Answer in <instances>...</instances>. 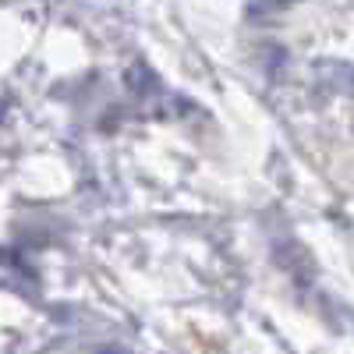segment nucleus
<instances>
[{"label": "nucleus", "mask_w": 354, "mask_h": 354, "mask_svg": "<svg viewBox=\"0 0 354 354\" xmlns=\"http://www.w3.org/2000/svg\"><path fill=\"white\" fill-rule=\"evenodd\" d=\"M315 75L326 82L330 88H337V93L354 96V64H344V61H319Z\"/></svg>", "instance_id": "nucleus-1"}, {"label": "nucleus", "mask_w": 354, "mask_h": 354, "mask_svg": "<svg viewBox=\"0 0 354 354\" xmlns=\"http://www.w3.org/2000/svg\"><path fill=\"white\" fill-rule=\"evenodd\" d=\"M100 354H124V351H121V347H103Z\"/></svg>", "instance_id": "nucleus-2"}]
</instances>
